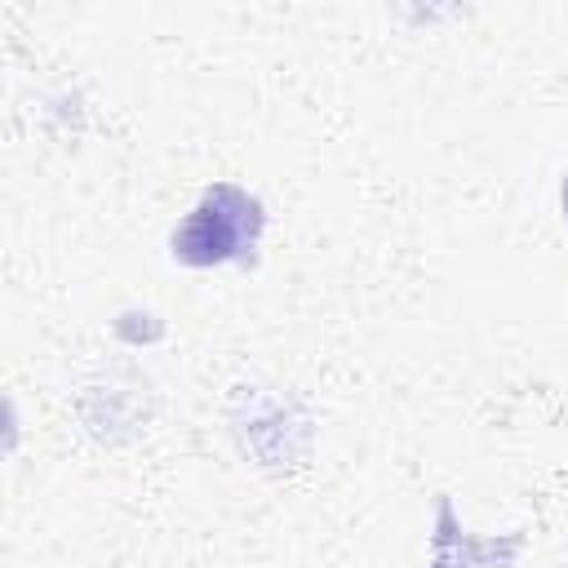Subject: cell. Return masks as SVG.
Returning a JSON list of instances; mask_svg holds the SVG:
<instances>
[{"mask_svg": "<svg viewBox=\"0 0 568 568\" xmlns=\"http://www.w3.org/2000/svg\"><path fill=\"white\" fill-rule=\"evenodd\" d=\"M262 231V204L240 186H209L191 217L173 231V257L186 266H213L240 257Z\"/></svg>", "mask_w": 568, "mask_h": 568, "instance_id": "cell-1", "label": "cell"}, {"mask_svg": "<svg viewBox=\"0 0 568 568\" xmlns=\"http://www.w3.org/2000/svg\"><path fill=\"white\" fill-rule=\"evenodd\" d=\"M564 213H568V182H564Z\"/></svg>", "mask_w": 568, "mask_h": 568, "instance_id": "cell-2", "label": "cell"}]
</instances>
